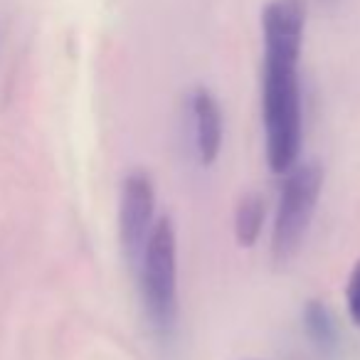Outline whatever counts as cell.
I'll return each mask as SVG.
<instances>
[{
  "label": "cell",
  "mask_w": 360,
  "mask_h": 360,
  "mask_svg": "<svg viewBox=\"0 0 360 360\" xmlns=\"http://www.w3.org/2000/svg\"><path fill=\"white\" fill-rule=\"evenodd\" d=\"M191 114H193V139H195V153L202 165H212L222 150V136H225V121H222L220 101L205 86H198L191 94Z\"/></svg>",
  "instance_id": "5"
},
{
  "label": "cell",
  "mask_w": 360,
  "mask_h": 360,
  "mask_svg": "<svg viewBox=\"0 0 360 360\" xmlns=\"http://www.w3.org/2000/svg\"><path fill=\"white\" fill-rule=\"evenodd\" d=\"M304 0H271L262 13L264 32V77H262V121L266 160L284 175L299 163L304 143V101L299 60L304 47Z\"/></svg>",
  "instance_id": "1"
},
{
  "label": "cell",
  "mask_w": 360,
  "mask_h": 360,
  "mask_svg": "<svg viewBox=\"0 0 360 360\" xmlns=\"http://www.w3.org/2000/svg\"><path fill=\"white\" fill-rule=\"evenodd\" d=\"M155 225V186L146 170H134L121 183L119 240L131 269L139 266L143 247Z\"/></svg>",
  "instance_id": "4"
},
{
  "label": "cell",
  "mask_w": 360,
  "mask_h": 360,
  "mask_svg": "<svg viewBox=\"0 0 360 360\" xmlns=\"http://www.w3.org/2000/svg\"><path fill=\"white\" fill-rule=\"evenodd\" d=\"M323 165L316 160H299L284 173L271 227V257L276 264L294 259L304 245L323 193Z\"/></svg>",
  "instance_id": "3"
},
{
  "label": "cell",
  "mask_w": 360,
  "mask_h": 360,
  "mask_svg": "<svg viewBox=\"0 0 360 360\" xmlns=\"http://www.w3.org/2000/svg\"><path fill=\"white\" fill-rule=\"evenodd\" d=\"M134 271L139 274L146 319L165 338L178 326V235L170 217L155 220Z\"/></svg>",
  "instance_id": "2"
},
{
  "label": "cell",
  "mask_w": 360,
  "mask_h": 360,
  "mask_svg": "<svg viewBox=\"0 0 360 360\" xmlns=\"http://www.w3.org/2000/svg\"><path fill=\"white\" fill-rule=\"evenodd\" d=\"M266 202L259 193H247L235 207V237L240 247H255L264 230Z\"/></svg>",
  "instance_id": "7"
},
{
  "label": "cell",
  "mask_w": 360,
  "mask_h": 360,
  "mask_svg": "<svg viewBox=\"0 0 360 360\" xmlns=\"http://www.w3.org/2000/svg\"><path fill=\"white\" fill-rule=\"evenodd\" d=\"M345 306H348V316L355 326L360 328V259L353 264L348 274V284H345Z\"/></svg>",
  "instance_id": "8"
},
{
  "label": "cell",
  "mask_w": 360,
  "mask_h": 360,
  "mask_svg": "<svg viewBox=\"0 0 360 360\" xmlns=\"http://www.w3.org/2000/svg\"><path fill=\"white\" fill-rule=\"evenodd\" d=\"M301 321H304V330L309 340L316 345L321 355H338L340 350V328L335 321L333 311L319 299L306 301L304 311H301Z\"/></svg>",
  "instance_id": "6"
}]
</instances>
